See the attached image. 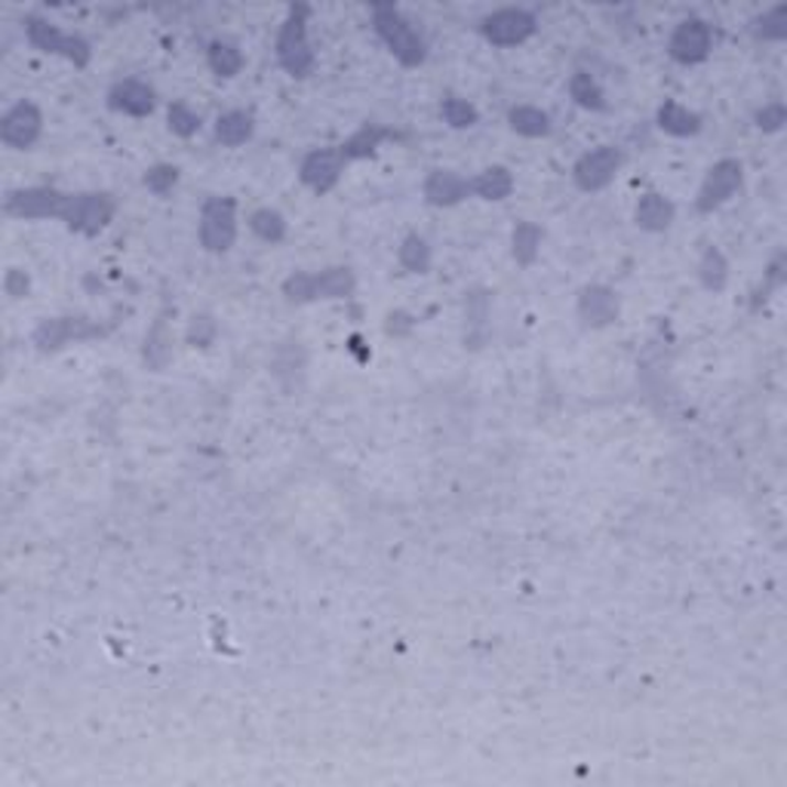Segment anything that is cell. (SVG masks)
Here are the masks:
<instances>
[{
  "label": "cell",
  "instance_id": "26",
  "mask_svg": "<svg viewBox=\"0 0 787 787\" xmlns=\"http://www.w3.org/2000/svg\"><path fill=\"white\" fill-rule=\"evenodd\" d=\"M507 127L511 133L523 135V139H548L554 133V120L542 108V105L521 102L507 108Z\"/></svg>",
  "mask_w": 787,
  "mask_h": 787
},
{
  "label": "cell",
  "instance_id": "28",
  "mask_svg": "<svg viewBox=\"0 0 787 787\" xmlns=\"http://www.w3.org/2000/svg\"><path fill=\"white\" fill-rule=\"evenodd\" d=\"M204 56H207V68L219 77V80H234V77L247 68L243 50H240L234 41H228V37H212Z\"/></svg>",
  "mask_w": 787,
  "mask_h": 787
},
{
  "label": "cell",
  "instance_id": "36",
  "mask_svg": "<svg viewBox=\"0 0 787 787\" xmlns=\"http://www.w3.org/2000/svg\"><path fill=\"white\" fill-rule=\"evenodd\" d=\"M182 182V170L176 164H154L142 173V185L149 188L154 197H170Z\"/></svg>",
  "mask_w": 787,
  "mask_h": 787
},
{
  "label": "cell",
  "instance_id": "19",
  "mask_svg": "<svg viewBox=\"0 0 787 787\" xmlns=\"http://www.w3.org/2000/svg\"><path fill=\"white\" fill-rule=\"evenodd\" d=\"M170 308H161L154 314L151 327L142 339V363L151 372H164L173 363V327H170Z\"/></svg>",
  "mask_w": 787,
  "mask_h": 787
},
{
  "label": "cell",
  "instance_id": "6",
  "mask_svg": "<svg viewBox=\"0 0 787 787\" xmlns=\"http://www.w3.org/2000/svg\"><path fill=\"white\" fill-rule=\"evenodd\" d=\"M22 29H25V41L44 56H59V59L72 62L75 68H87L92 62V44L87 37L65 31L56 22H50L46 15L29 13L22 19Z\"/></svg>",
  "mask_w": 787,
  "mask_h": 787
},
{
  "label": "cell",
  "instance_id": "5",
  "mask_svg": "<svg viewBox=\"0 0 787 787\" xmlns=\"http://www.w3.org/2000/svg\"><path fill=\"white\" fill-rule=\"evenodd\" d=\"M240 207L231 194H209L197 216V240L209 255H225L238 247Z\"/></svg>",
  "mask_w": 787,
  "mask_h": 787
},
{
  "label": "cell",
  "instance_id": "10",
  "mask_svg": "<svg viewBox=\"0 0 787 787\" xmlns=\"http://www.w3.org/2000/svg\"><path fill=\"white\" fill-rule=\"evenodd\" d=\"M744 185V164L739 157H720L708 166V173L701 176L699 192H696V212L711 216L720 207H726Z\"/></svg>",
  "mask_w": 787,
  "mask_h": 787
},
{
  "label": "cell",
  "instance_id": "35",
  "mask_svg": "<svg viewBox=\"0 0 787 787\" xmlns=\"http://www.w3.org/2000/svg\"><path fill=\"white\" fill-rule=\"evenodd\" d=\"M216 339H219V320L209 311H194L188 327H185V342L192 345V348L207 351V348L216 345Z\"/></svg>",
  "mask_w": 787,
  "mask_h": 787
},
{
  "label": "cell",
  "instance_id": "4",
  "mask_svg": "<svg viewBox=\"0 0 787 787\" xmlns=\"http://www.w3.org/2000/svg\"><path fill=\"white\" fill-rule=\"evenodd\" d=\"M114 324L92 320L87 314H59V317H44L37 320V327L31 329V345L37 354H59L72 345L99 342L105 336H111Z\"/></svg>",
  "mask_w": 787,
  "mask_h": 787
},
{
  "label": "cell",
  "instance_id": "9",
  "mask_svg": "<svg viewBox=\"0 0 787 787\" xmlns=\"http://www.w3.org/2000/svg\"><path fill=\"white\" fill-rule=\"evenodd\" d=\"M665 50H668V56L677 62V65L692 68V65H701V62H708L713 56V50H717V31H713L708 19L686 15V19H680V22L670 29Z\"/></svg>",
  "mask_w": 787,
  "mask_h": 787
},
{
  "label": "cell",
  "instance_id": "13",
  "mask_svg": "<svg viewBox=\"0 0 787 787\" xmlns=\"http://www.w3.org/2000/svg\"><path fill=\"white\" fill-rule=\"evenodd\" d=\"M348 157L342 154L339 145H324V149H311L302 164H298V182L317 197H327L329 192L339 188V182L348 173Z\"/></svg>",
  "mask_w": 787,
  "mask_h": 787
},
{
  "label": "cell",
  "instance_id": "8",
  "mask_svg": "<svg viewBox=\"0 0 787 787\" xmlns=\"http://www.w3.org/2000/svg\"><path fill=\"white\" fill-rule=\"evenodd\" d=\"M477 31L490 46L511 50V46H523L526 41H533L535 31H538V15L526 7H499L477 22Z\"/></svg>",
  "mask_w": 787,
  "mask_h": 787
},
{
  "label": "cell",
  "instance_id": "31",
  "mask_svg": "<svg viewBox=\"0 0 787 787\" xmlns=\"http://www.w3.org/2000/svg\"><path fill=\"white\" fill-rule=\"evenodd\" d=\"M397 265H401L406 274H418V277L428 274L434 265V250L428 238H422L418 231H409V234L401 240V247H397Z\"/></svg>",
  "mask_w": 787,
  "mask_h": 787
},
{
  "label": "cell",
  "instance_id": "34",
  "mask_svg": "<svg viewBox=\"0 0 787 787\" xmlns=\"http://www.w3.org/2000/svg\"><path fill=\"white\" fill-rule=\"evenodd\" d=\"M200 127H204V118L188 102L176 99V102L166 105V130L176 139H194L200 133Z\"/></svg>",
  "mask_w": 787,
  "mask_h": 787
},
{
  "label": "cell",
  "instance_id": "1",
  "mask_svg": "<svg viewBox=\"0 0 787 787\" xmlns=\"http://www.w3.org/2000/svg\"><path fill=\"white\" fill-rule=\"evenodd\" d=\"M372 31L385 50L403 68H422L428 62V41L416 29V22L394 3H372Z\"/></svg>",
  "mask_w": 787,
  "mask_h": 787
},
{
  "label": "cell",
  "instance_id": "2",
  "mask_svg": "<svg viewBox=\"0 0 787 787\" xmlns=\"http://www.w3.org/2000/svg\"><path fill=\"white\" fill-rule=\"evenodd\" d=\"M283 298L289 305L314 302H348L357 296V274L351 265H327L320 271H293L281 283Z\"/></svg>",
  "mask_w": 787,
  "mask_h": 787
},
{
  "label": "cell",
  "instance_id": "22",
  "mask_svg": "<svg viewBox=\"0 0 787 787\" xmlns=\"http://www.w3.org/2000/svg\"><path fill=\"white\" fill-rule=\"evenodd\" d=\"M391 139H397V133H394L391 127L367 120V123H360L354 133L348 135V139H342V142H339V149H342V154L348 157V164H360V161H370V157H375V154L382 151V145H385V142H391Z\"/></svg>",
  "mask_w": 787,
  "mask_h": 787
},
{
  "label": "cell",
  "instance_id": "11",
  "mask_svg": "<svg viewBox=\"0 0 787 787\" xmlns=\"http://www.w3.org/2000/svg\"><path fill=\"white\" fill-rule=\"evenodd\" d=\"M65 197H68V192H62L56 185L13 188L3 197V216L19 219V222H41V219H56L59 222Z\"/></svg>",
  "mask_w": 787,
  "mask_h": 787
},
{
  "label": "cell",
  "instance_id": "23",
  "mask_svg": "<svg viewBox=\"0 0 787 787\" xmlns=\"http://www.w3.org/2000/svg\"><path fill=\"white\" fill-rule=\"evenodd\" d=\"M514 188H517V178L505 164L483 166L480 173L471 176V197L483 200V204H502L514 194Z\"/></svg>",
  "mask_w": 787,
  "mask_h": 787
},
{
  "label": "cell",
  "instance_id": "33",
  "mask_svg": "<svg viewBox=\"0 0 787 787\" xmlns=\"http://www.w3.org/2000/svg\"><path fill=\"white\" fill-rule=\"evenodd\" d=\"M751 34L759 44H781L787 37V3H775L751 19Z\"/></svg>",
  "mask_w": 787,
  "mask_h": 787
},
{
  "label": "cell",
  "instance_id": "12",
  "mask_svg": "<svg viewBox=\"0 0 787 787\" xmlns=\"http://www.w3.org/2000/svg\"><path fill=\"white\" fill-rule=\"evenodd\" d=\"M624 166V151L622 145H612V142H603V145H594L588 149L584 154H579V161L572 164V182L576 188L584 194H597L603 188H610L612 182L619 178Z\"/></svg>",
  "mask_w": 787,
  "mask_h": 787
},
{
  "label": "cell",
  "instance_id": "25",
  "mask_svg": "<svg viewBox=\"0 0 787 787\" xmlns=\"http://www.w3.org/2000/svg\"><path fill=\"white\" fill-rule=\"evenodd\" d=\"M566 92L569 99L579 105L581 111H591V114H600L610 108V96H606V87L600 84V77L588 68H576L569 80H566Z\"/></svg>",
  "mask_w": 787,
  "mask_h": 787
},
{
  "label": "cell",
  "instance_id": "27",
  "mask_svg": "<svg viewBox=\"0 0 787 787\" xmlns=\"http://www.w3.org/2000/svg\"><path fill=\"white\" fill-rule=\"evenodd\" d=\"M696 277H699L704 293L720 296L729 286V277H732V265H729L726 253H723L720 247L708 243V247L701 250L699 262H696Z\"/></svg>",
  "mask_w": 787,
  "mask_h": 787
},
{
  "label": "cell",
  "instance_id": "3",
  "mask_svg": "<svg viewBox=\"0 0 787 787\" xmlns=\"http://www.w3.org/2000/svg\"><path fill=\"white\" fill-rule=\"evenodd\" d=\"M308 19H311L308 3H289L281 29H277V37H274L277 65L293 80H308L317 68V53H314L311 34H308Z\"/></svg>",
  "mask_w": 787,
  "mask_h": 787
},
{
  "label": "cell",
  "instance_id": "37",
  "mask_svg": "<svg viewBox=\"0 0 787 787\" xmlns=\"http://www.w3.org/2000/svg\"><path fill=\"white\" fill-rule=\"evenodd\" d=\"M787 123V105L781 102V99H773V102H763L754 111V127H757L759 133L766 135H775L785 130Z\"/></svg>",
  "mask_w": 787,
  "mask_h": 787
},
{
  "label": "cell",
  "instance_id": "17",
  "mask_svg": "<svg viewBox=\"0 0 787 787\" xmlns=\"http://www.w3.org/2000/svg\"><path fill=\"white\" fill-rule=\"evenodd\" d=\"M422 200L434 209H452L471 200V176H461L459 170L434 166L422 182Z\"/></svg>",
  "mask_w": 787,
  "mask_h": 787
},
{
  "label": "cell",
  "instance_id": "15",
  "mask_svg": "<svg viewBox=\"0 0 787 787\" xmlns=\"http://www.w3.org/2000/svg\"><path fill=\"white\" fill-rule=\"evenodd\" d=\"M576 317L584 329H606L622 317V298L606 283H584L576 296Z\"/></svg>",
  "mask_w": 787,
  "mask_h": 787
},
{
  "label": "cell",
  "instance_id": "24",
  "mask_svg": "<svg viewBox=\"0 0 787 787\" xmlns=\"http://www.w3.org/2000/svg\"><path fill=\"white\" fill-rule=\"evenodd\" d=\"M212 135L222 149H240L255 135V114L250 108H228L212 123Z\"/></svg>",
  "mask_w": 787,
  "mask_h": 787
},
{
  "label": "cell",
  "instance_id": "16",
  "mask_svg": "<svg viewBox=\"0 0 787 787\" xmlns=\"http://www.w3.org/2000/svg\"><path fill=\"white\" fill-rule=\"evenodd\" d=\"M105 105L123 118H151L157 111V89L142 77H120L105 92Z\"/></svg>",
  "mask_w": 787,
  "mask_h": 787
},
{
  "label": "cell",
  "instance_id": "39",
  "mask_svg": "<svg viewBox=\"0 0 787 787\" xmlns=\"http://www.w3.org/2000/svg\"><path fill=\"white\" fill-rule=\"evenodd\" d=\"M416 329V317L409 311H391L385 317V332L394 339H406Z\"/></svg>",
  "mask_w": 787,
  "mask_h": 787
},
{
  "label": "cell",
  "instance_id": "18",
  "mask_svg": "<svg viewBox=\"0 0 787 787\" xmlns=\"http://www.w3.org/2000/svg\"><path fill=\"white\" fill-rule=\"evenodd\" d=\"M490 320H492V293L487 286H471L464 293V348H483L490 342Z\"/></svg>",
  "mask_w": 787,
  "mask_h": 787
},
{
  "label": "cell",
  "instance_id": "32",
  "mask_svg": "<svg viewBox=\"0 0 787 787\" xmlns=\"http://www.w3.org/2000/svg\"><path fill=\"white\" fill-rule=\"evenodd\" d=\"M440 118L449 130H474L480 123V108L468 96L446 89L440 96Z\"/></svg>",
  "mask_w": 787,
  "mask_h": 787
},
{
  "label": "cell",
  "instance_id": "14",
  "mask_svg": "<svg viewBox=\"0 0 787 787\" xmlns=\"http://www.w3.org/2000/svg\"><path fill=\"white\" fill-rule=\"evenodd\" d=\"M44 135V111L31 99H19L0 114V142L13 151H31Z\"/></svg>",
  "mask_w": 787,
  "mask_h": 787
},
{
  "label": "cell",
  "instance_id": "20",
  "mask_svg": "<svg viewBox=\"0 0 787 787\" xmlns=\"http://www.w3.org/2000/svg\"><path fill=\"white\" fill-rule=\"evenodd\" d=\"M677 222V204L668 194L643 192L634 204V225L646 234H665Z\"/></svg>",
  "mask_w": 787,
  "mask_h": 787
},
{
  "label": "cell",
  "instance_id": "29",
  "mask_svg": "<svg viewBox=\"0 0 787 787\" xmlns=\"http://www.w3.org/2000/svg\"><path fill=\"white\" fill-rule=\"evenodd\" d=\"M545 243V228L533 219H521L511 228V259L521 267H533L542 255Z\"/></svg>",
  "mask_w": 787,
  "mask_h": 787
},
{
  "label": "cell",
  "instance_id": "7",
  "mask_svg": "<svg viewBox=\"0 0 787 787\" xmlns=\"http://www.w3.org/2000/svg\"><path fill=\"white\" fill-rule=\"evenodd\" d=\"M118 216V197L111 192H68L59 222L80 238H99Z\"/></svg>",
  "mask_w": 787,
  "mask_h": 787
},
{
  "label": "cell",
  "instance_id": "21",
  "mask_svg": "<svg viewBox=\"0 0 787 787\" xmlns=\"http://www.w3.org/2000/svg\"><path fill=\"white\" fill-rule=\"evenodd\" d=\"M655 127L670 139H692L704 130V118L696 108L677 102V99H665L655 108Z\"/></svg>",
  "mask_w": 787,
  "mask_h": 787
},
{
  "label": "cell",
  "instance_id": "30",
  "mask_svg": "<svg viewBox=\"0 0 787 787\" xmlns=\"http://www.w3.org/2000/svg\"><path fill=\"white\" fill-rule=\"evenodd\" d=\"M247 228L253 231V238H259L262 243H271V247L283 243V240H286V234H289V222H286V216H283L281 209H274V207H255L253 212L247 216Z\"/></svg>",
  "mask_w": 787,
  "mask_h": 787
},
{
  "label": "cell",
  "instance_id": "38",
  "mask_svg": "<svg viewBox=\"0 0 787 787\" xmlns=\"http://www.w3.org/2000/svg\"><path fill=\"white\" fill-rule=\"evenodd\" d=\"M3 293L13 298V302H22V298L31 296V277L22 271V267H10L3 274Z\"/></svg>",
  "mask_w": 787,
  "mask_h": 787
}]
</instances>
